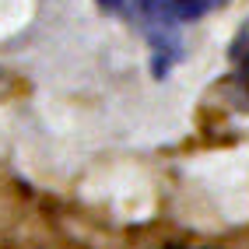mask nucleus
Returning <instances> with one entry per match:
<instances>
[{"mask_svg": "<svg viewBox=\"0 0 249 249\" xmlns=\"http://www.w3.org/2000/svg\"><path fill=\"white\" fill-rule=\"evenodd\" d=\"M98 11L144 39L155 77H165L186 53V28L214 14L225 0H95Z\"/></svg>", "mask_w": 249, "mask_h": 249, "instance_id": "obj_1", "label": "nucleus"}, {"mask_svg": "<svg viewBox=\"0 0 249 249\" xmlns=\"http://www.w3.org/2000/svg\"><path fill=\"white\" fill-rule=\"evenodd\" d=\"M228 88L242 98V106L249 109V18L242 21L239 36L228 46Z\"/></svg>", "mask_w": 249, "mask_h": 249, "instance_id": "obj_2", "label": "nucleus"}, {"mask_svg": "<svg viewBox=\"0 0 249 249\" xmlns=\"http://www.w3.org/2000/svg\"><path fill=\"white\" fill-rule=\"evenodd\" d=\"M28 249H60V246H28Z\"/></svg>", "mask_w": 249, "mask_h": 249, "instance_id": "obj_3", "label": "nucleus"}]
</instances>
